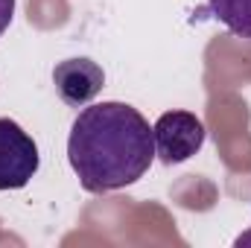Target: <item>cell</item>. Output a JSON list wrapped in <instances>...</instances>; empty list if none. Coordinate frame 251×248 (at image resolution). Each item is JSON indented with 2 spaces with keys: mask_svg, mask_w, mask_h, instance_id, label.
Wrapping results in <instances>:
<instances>
[{
  "mask_svg": "<svg viewBox=\"0 0 251 248\" xmlns=\"http://www.w3.org/2000/svg\"><path fill=\"white\" fill-rule=\"evenodd\" d=\"M67 161L88 193L134 184L155 161V134L126 102H97L79 111L67 137Z\"/></svg>",
  "mask_w": 251,
  "mask_h": 248,
  "instance_id": "cell-1",
  "label": "cell"
},
{
  "mask_svg": "<svg viewBox=\"0 0 251 248\" xmlns=\"http://www.w3.org/2000/svg\"><path fill=\"white\" fill-rule=\"evenodd\" d=\"M35 140L9 117H0V190H21L38 173Z\"/></svg>",
  "mask_w": 251,
  "mask_h": 248,
  "instance_id": "cell-2",
  "label": "cell"
},
{
  "mask_svg": "<svg viewBox=\"0 0 251 248\" xmlns=\"http://www.w3.org/2000/svg\"><path fill=\"white\" fill-rule=\"evenodd\" d=\"M152 134H155V155L161 158V164L173 167L184 164L204 146L207 131L204 123L190 111H167L152 125Z\"/></svg>",
  "mask_w": 251,
  "mask_h": 248,
  "instance_id": "cell-3",
  "label": "cell"
},
{
  "mask_svg": "<svg viewBox=\"0 0 251 248\" xmlns=\"http://www.w3.org/2000/svg\"><path fill=\"white\" fill-rule=\"evenodd\" d=\"M53 85L56 94L62 97L64 105L70 108H82L88 105L105 85V73L94 59H64L53 67Z\"/></svg>",
  "mask_w": 251,
  "mask_h": 248,
  "instance_id": "cell-4",
  "label": "cell"
},
{
  "mask_svg": "<svg viewBox=\"0 0 251 248\" xmlns=\"http://www.w3.org/2000/svg\"><path fill=\"white\" fill-rule=\"evenodd\" d=\"M204 12L228 26L234 35L251 38V0H207Z\"/></svg>",
  "mask_w": 251,
  "mask_h": 248,
  "instance_id": "cell-5",
  "label": "cell"
},
{
  "mask_svg": "<svg viewBox=\"0 0 251 248\" xmlns=\"http://www.w3.org/2000/svg\"><path fill=\"white\" fill-rule=\"evenodd\" d=\"M12 15H15V0H0V35L9 29Z\"/></svg>",
  "mask_w": 251,
  "mask_h": 248,
  "instance_id": "cell-6",
  "label": "cell"
},
{
  "mask_svg": "<svg viewBox=\"0 0 251 248\" xmlns=\"http://www.w3.org/2000/svg\"><path fill=\"white\" fill-rule=\"evenodd\" d=\"M237 246H251V231H249V234H243V237L237 240Z\"/></svg>",
  "mask_w": 251,
  "mask_h": 248,
  "instance_id": "cell-7",
  "label": "cell"
}]
</instances>
